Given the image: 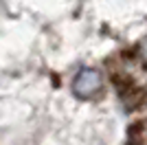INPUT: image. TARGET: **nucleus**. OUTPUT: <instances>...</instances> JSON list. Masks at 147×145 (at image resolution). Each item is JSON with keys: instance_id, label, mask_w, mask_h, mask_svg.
<instances>
[{"instance_id": "nucleus-2", "label": "nucleus", "mask_w": 147, "mask_h": 145, "mask_svg": "<svg viewBox=\"0 0 147 145\" xmlns=\"http://www.w3.org/2000/svg\"><path fill=\"white\" fill-rule=\"evenodd\" d=\"M143 123H134V125L129 127V143L127 145H141L143 141Z\"/></svg>"}, {"instance_id": "nucleus-1", "label": "nucleus", "mask_w": 147, "mask_h": 145, "mask_svg": "<svg viewBox=\"0 0 147 145\" xmlns=\"http://www.w3.org/2000/svg\"><path fill=\"white\" fill-rule=\"evenodd\" d=\"M97 88H99V75L92 72V70H84L79 75V79H77V84H75V90L79 92V95H84V97L92 95Z\"/></svg>"}]
</instances>
